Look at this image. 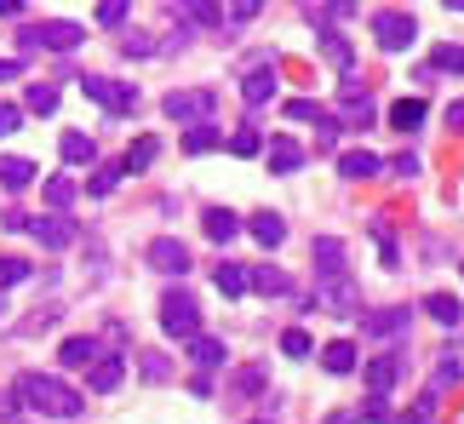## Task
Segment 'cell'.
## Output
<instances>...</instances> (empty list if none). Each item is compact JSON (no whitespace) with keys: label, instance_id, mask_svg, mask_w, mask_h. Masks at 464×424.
<instances>
[{"label":"cell","instance_id":"6da1fadb","mask_svg":"<svg viewBox=\"0 0 464 424\" xmlns=\"http://www.w3.org/2000/svg\"><path fill=\"white\" fill-rule=\"evenodd\" d=\"M12 401L17 408H34L41 419H81V390H69L58 373H17Z\"/></svg>","mask_w":464,"mask_h":424},{"label":"cell","instance_id":"7a4b0ae2","mask_svg":"<svg viewBox=\"0 0 464 424\" xmlns=\"http://www.w3.org/2000/svg\"><path fill=\"white\" fill-rule=\"evenodd\" d=\"M167 120H178V127H195V120H212V110H218V92L212 86H178V92H167Z\"/></svg>","mask_w":464,"mask_h":424},{"label":"cell","instance_id":"3957f363","mask_svg":"<svg viewBox=\"0 0 464 424\" xmlns=\"http://www.w3.org/2000/svg\"><path fill=\"white\" fill-rule=\"evenodd\" d=\"M315 310H327V315H362V287L344 275H315Z\"/></svg>","mask_w":464,"mask_h":424},{"label":"cell","instance_id":"277c9868","mask_svg":"<svg viewBox=\"0 0 464 424\" xmlns=\"http://www.w3.org/2000/svg\"><path fill=\"white\" fill-rule=\"evenodd\" d=\"M372 41H379V52H413L419 24L407 12H372Z\"/></svg>","mask_w":464,"mask_h":424},{"label":"cell","instance_id":"5b68a950","mask_svg":"<svg viewBox=\"0 0 464 424\" xmlns=\"http://www.w3.org/2000/svg\"><path fill=\"white\" fill-rule=\"evenodd\" d=\"M160 327L172 332V339H189V332H201V304H195L189 293H167L160 298Z\"/></svg>","mask_w":464,"mask_h":424},{"label":"cell","instance_id":"8992f818","mask_svg":"<svg viewBox=\"0 0 464 424\" xmlns=\"http://www.w3.org/2000/svg\"><path fill=\"white\" fill-rule=\"evenodd\" d=\"M29 236L46 246V253H63V246L81 241V224L63 218V212H46V218H29Z\"/></svg>","mask_w":464,"mask_h":424},{"label":"cell","instance_id":"52a82bcc","mask_svg":"<svg viewBox=\"0 0 464 424\" xmlns=\"http://www.w3.org/2000/svg\"><path fill=\"white\" fill-rule=\"evenodd\" d=\"M29 34H34V46H41V52H75V46L86 41V29H81V24H69V17H46V24H29Z\"/></svg>","mask_w":464,"mask_h":424},{"label":"cell","instance_id":"ba28073f","mask_svg":"<svg viewBox=\"0 0 464 424\" xmlns=\"http://www.w3.org/2000/svg\"><path fill=\"white\" fill-rule=\"evenodd\" d=\"M338 127H372V98L362 75H344V92H338Z\"/></svg>","mask_w":464,"mask_h":424},{"label":"cell","instance_id":"9c48e42d","mask_svg":"<svg viewBox=\"0 0 464 424\" xmlns=\"http://www.w3.org/2000/svg\"><path fill=\"white\" fill-rule=\"evenodd\" d=\"M144 258H150V270H160V275H189V246L178 236H155Z\"/></svg>","mask_w":464,"mask_h":424},{"label":"cell","instance_id":"30bf717a","mask_svg":"<svg viewBox=\"0 0 464 424\" xmlns=\"http://www.w3.org/2000/svg\"><path fill=\"white\" fill-rule=\"evenodd\" d=\"M407 327H413V310H407V304H390V310H367L362 315V332H367V339H401Z\"/></svg>","mask_w":464,"mask_h":424},{"label":"cell","instance_id":"8fae6325","mask_svg":"<svg viewBox=\"0 0 464 424\" xmlns=\"http://www.w3.org/2000/svg\"><path fill=\"white\" fill-rule=\"evenodd\" d=\"M121 379H127V356H103V350H98V356L86 361V390L110 396L115 384H121Z\"/></svg>","mask_w":464,"mask_h":424},{"label":"cell","instance_id":"7c38bea8","mask_svg":"<svg viewBox=\"0 0 464 424\" xmlns=\"http://www.w3.org/2000/svg\"><path fill=\"white\" fill-rule=\"evenodd\" d=\"M241 98H246V110H264V103L276 98V63L246 69V75H241Z\"/></svg>","mask_w":464,"mask_h":424},{"label":"cell","instance_id":"4fadbf2b","mask_svg":"<svg viewBox=\"0 0 464 424\" xmlns=\"http://www.w3.org/2000/svg\"><path fill=\"white\" fill-rule=\"evenodd\" d=\"M246 293L287 298V293H293V281H287V270H276V264H253V270H246Z\"/></svg>","mask_w":464,"mask_h":424},{"label":"cell","instance_id":"5bb4252c","mask_svg":"<svg viewBox=\"0 0 464 424\" xmlns=\"http://www.w3.org/2000/svg\"><path fill=\"white\" fill-rule=\"evenodd\" d=\"M401 373H407V350H390V356H372L367 361V384H372V390H390Z\"/></svg>","mask_w":464,"mask_h":424},{"label":"cell","instance_id":"9a60e30c","mask_svg":"<svg viewBox=\"0 0 464 424\" xmlns=\"http://www.w3.org/2000/svg\"><path fill=\"white\" fill-rule=\"evenodd\" d=\"M310 258H315V275H344V241L338 236H315Z\"/></svg>","mask_w":464,"mask_h":424},{"label":"cell","instance_id":"2e32d148","mask_svg":"<svg viewBox=\"0 0 464 424\" xmlns=\"http://www.w3.org/2000/svg\"><path fill=\"white\" fill-rule=\"evenodd\" d=\"M189 361L195 367H201V373H212V367H224V356H229V350H224V339H212V332H189Z\"/></svg>","mask_w":464,"mask_h":424},{"label":"cell","instance_id":"e0dca14e","mask_svg":"<svg viewBox=\"0 0 464 424\" xmlns=\"http://www.w3.org/2000/svg\"><path fill=\"white\" fill-rule=\"evenodd\" d=\"M201 229H207V241L229 246V241L241 236V218H236V212H229V207H207V212H201Z\"/></svg>","mask_w":464,"mask_h":424},{"label":"cell","instance_id":"ac0fdd59","mask_svg":"<svg viewBox=\"0 0 464 424\" xmlns=\"http://www.w3.org/2000/svg\"><path fill=\"white\" fill-rule=\"evenodd\" d=\"M58 155H63L69 167H98V144L86 132H63L58 138Z\"/></svg>","mask_w":464,"mask_h":424},{"label":"cell","instance_id":"d6986e66","mask_svg":"<svg viewBox=\"0 0 464 424\" xmlns=\"http://www.w3.org/2000/svg\"><path fill=\"white\" fill-rule=\"evenodd\" d=\"M246 229H253L258 246H281V241H287V218H281V212H253Z\"/></svg>","mask_w":464,"mask_h":424},{"label":"cell","instance_id":"ffe728a7","mask_svg":"<svg viewBox=\"0 0 464 424\" xmlns=\"http://www.w3.org/2000/svg\"><path fill=\"white\" fill-rule=\"evenodd\" d=\"M424 315L441 322V327H459L464 322V298L459 293H430V298H424Z\"/></svg>","mask_w":464,"mask_h":424},{"label":"cell","instance_id":"44dd1931","mask_svg":"<svg viewBox=\"0 0 464 424\" xmlns=\"http://www.w3.org/2000/svg\"><path fill=\"white\" fill-rule=\"evenodd\" d=\"M338 172L362 184V178H379V172H384V161H379L372 149H350V155H338Z\"/></svg>","mask_w":464,"mask_h":424},{"label":"cell","instance_id":"7402d4cb","mask_svg":"<svg viewBox=\"0 0 464 424\" xmlns=\"http://www.w3.org/2000/svg\"><path fill=\"white\" fill-rule=\"evenodd\" d=\"M34 184V161H24V155H0V189H29Z\"/></svg>","mask_w":464,"mask_h":424},{"label":"cell","instance_id":"603a6c76","mask_svg":"<svg viewBox=\"0 0 464 424\" xmlns=\"http://www.w3.org/2000/svg\"><path fill=\"white\" fill-rule=\"evenodd\" d=\"M424 115H430V110H424V98H401V103H390V127H396V132H419V127H424Z\"/></svg>","mask_w":464,"mask_h":424},{"label":"cell","instance_id":"cb8c5ba5","mask_svg":"<svg viewBox=\"0 0 464 424\" xmlns=\"http://www.w3.org/2000/svg\"><path fill=\"white\" fill-rule=\"evenodd\" d=\"M298 167H304V149H298L293 138H270V172L287 178V172H298Z\"/></svg>","mask_w":464,"mask_h":424},{"label":"cell","instance_id":"d4e9b609","mask_svg":"<svg viewBox=\"0 0 464 424\" xmlns=\"http://www.w3.org/2000/svg\"><path fill=\"white\" fill-rule=\"evenodd\" d=\"M212 287H218L224 298H241V293H246V264H229V258H224L218 270H212Z\"/></svg>","mask_w":464,"mask_h":424},{"label":"cell","instance_id":"484cf974","mask_svg":"<svg viewBox=\"0 0 464 424\" xmlns=\"http://www.w3.org/2000/svg\"><path fill=\"white\" fill-rule=\"evenodd\" d=\"M218 144H224V132L212 127V120H195V127L184 132V149L189 155H207V149H218Z\"/></svg>","mask_w":464,"mask_h":424},{"label":"cell","instance_id":"4316f807","mask_svg":"<svg viewBox=\"0 0 464 424\" xmlns=\"http://www.w3.org/2000/svg\"><path fill=\"white\" fill-rule=\"evenodd\" d=\"M321 367H327V373H355V344L350 339H333L327 350H321Z\"/></svg>","mask_w":464,"mask_h":424},{"label":"cell","instance_id":"83f0119b","mask_svg":"<svg viewBox=\"0 0 464 424\" xmlns=\"http://www.w3.org/2000/svg\"><path fill=\"white\" fill-rule=\"evenodd\" d=\"M321 58H327L333 69H350V41H344V34H338V29H321Z\"/></svg>","mask_w":464,"mask_h":424},{"label":"cell","instance_id":"f1b7e54d","mask_svg":"<svg viewBox=\"0 0 464 424\" xmlns=\"http://www.w3.org/2000/svg\"><path fill=\"white\" fill-rule=\"evenodd\" d=\"M155 155H160V138H138L127 149V161H121V172H144V167H155Z\"/></svg>","mask_w":464,"mask_h":424},{"label":"cell","instance_id":"f546056e","mask_svg":"<svg viewBox=\"0 0 464 424\" xmlns=\"http://www.w3.org/2000/svg\"><path fill=\"white\" fill-rule=\"evenodd\" d=\"M92 356H98V339H63V344H58V361H63V367H86Z\"/></svg>","mask_w":464,"mask_h":424},{"label":"cell","instance_id":"4dcf8cb0","mask_svg":"<svg viewBox=\"0 0 464 424\" xmlns=\"http://www.w3.org/2000/svg\"><path fill=\"white\" fill-rule=\"evenodd\" d=\"M464 379V361H459V350H441V361H436V384H430V390L441 396V390H448V384H459Z\"/></svg>","mask_w":464,"mask_h":424},{"label":"cell","instance_id":"1f68e13d","mask_svg":"<svg viewBox=\"0 0 464 424\" xmlns=\"http://www.w3.org/2000/svg\"><path fill=\"white\" fill-rule=\"evenodd\" d=\"M103 110H110V115H132V110H138V86H132V81H115Z\"/></svg>","mask_w":464,"mask_h":424},{"label":"cell","instance_id":"d6a6232c","mask_svg":"<svg viewBox=\"0 0 464 424\" xmlns=\"http://www.w3.org/2000/svg\"><path fill=\"white\" fill-rule=\"evenodd\" d=\"M258 149H264V138H258V127H236V132H229V155H241V161H253Z\"/></svg>","mask_w":464,"mask_h":424},{"label":"cell","instance_id":"836d02e7","mask_svg":"<svg viewBox=\"0 0 464 424\" xmlns=\"http://www.w3.org/2000/svg\"><path fill=\"white\" fill-rule=\"evenodd\" d=\"M75 189H81V184H75V178H63V172H58V178H46V207H52V212H63L69 201H75Z\"/></svg>","mask_w":464,"mask_h":424},{"label":"cell","instance_id":"e575fe53","mask_svg":"<svg viewBox=\"0 0 464 424\" xmlns=\"http://www.w3.org/2000/svg\"><path fill=\"white\" fill-rule=\"evenodd\" d=\"M24 103H29V110H34V115H52V110H58V86H46V81H34V86H29V92H24Z\"/></svg>","mask_w":464,"mask_h":424},{"label":"cell","instance_id":"d590c367","mask_svg":"<svg viewBox=\"0 0 464 424\" xmlns=\"http://www.w3.org/2000/svg\"><path fill=\"white\" fill-rule=\"evenodd\" d=\"M310 350H315V344H310V332H304V327H287V332H281V356H293V361H304V356H310Z\"/></svg>","mask_w":464,"mask_h":424},{"label":"cell","instance_id":"8d00e7d4","mask_svg":"<svg viewBox=\"0 0 464 424\" xmlns=\"http://www.w3.org/2000/svg\"><path fill=\"white\" fill-rule=\"evenodd\" d=\"M29 275H34V264H29V258H0V293L17 287V281H29Z\"/></svg>","mask_w":464,"mask_h":424},{"label":"cell","instance_id":"74e56055","mask_svg":"<svg viewBox=\"0 0 464 424\" xmlns=\"http://www.w3.org/2000/svg\"><path fill=\"white\" fill-rule=\"evenodd\" d=\"M184 12H189L201 29H218V24H224V6H212V0H184Z\"/></svg>","mask_w":464,"mask_h":424},{"label":"cell","instance_id":"f35d334b","mask_svg":"<svg viewBox=\"0 0 464 424\" xmlns=\"http://www.w3.org/2000/svg\"><path fill=\"white\" fill-rule=\"evenodd\" d=\"M362 419H367V424H390V390H372V396L362 401Z\"/></svg>","mask_w":464,"mask_h":424},{"label":"cell","instance_id":"ab89813d","mask_svg":"<svg viewBox=\"0 0 464 424\" xmlns=\"http://www.w3.org/2000/svg\"><path fill=\"white\" fill-rule=\"evenodd\" d=\"M287 120H315V127H321V120H327V110H321L315 98H293V103H287Z\"/></svg>","mask_w":464,"mask_h":424},{"label":"cell","instance_id":"60d3db41","mask_svg":"<svg viewBox=\"0 0 464 424\" xmlns=\"http://www.w3.org/2000/svg\"><path fill=\"white\" fill-rule=\"evenodd\" d=\"M430 419H436V390H424L413 413H396V424H430Z\"/></svg>","mask_w":464,"mask_h":424},{"label":"cell","instance_id":"b9f144b4","mask_svg":"<svg viewBox=\"0 0 464 424\" xmlns=\"http://www.w3.org/2000/svg\"><path fill=\"white\" fill-rule=\"evenodd\" d=\"M264 379H270L264 367H241V373H236V396H258V390H264Z\"/></svg>","mask_w":464,"mask_h":424},{"label":"cell","instance_id":"7bdbcfd3","mask_svg":"<svg viewBox=\"0 0 464 424\" xmlns=\"http://www.w3.org/2000/svg\"><path fill=\"white\" fill-rule=\"evenodd\" d=\"M98 24L121 29V24H127V0H98Z\"/></svg>","mask_w":464,"mask_h":424},{"label":"cell","instance_id":"ee69618b","mask_svg":"<svg viewBox=\"0 0 464 424\" xmlns=\"http://www.w3.org/2000/svg\"><path fill=\"white\" fill-rule=\"evenodd\" d=\"M436 69H448V75H464V46H436Z\"/></svg>","mask_w":464,"mask_h":424},{"label":"cell","instance_id":"f6af8a7d","mask_svg":"<svg viewBox=\"0 0 464 424\" xmlns=\"http://www.w3.org/2000/svg\"><path fill=\"white\" fill-rule=\"evenodd\" d=\"M115 184H121V167H98V172H92V184H86V189H92V196H110Z\"/></svg>","mask_w":464,"mask_h":424},{"label":"cell","instance_id":"bcb514c9","mask_svg":"<svg viewBox=\"0 0 464 424\" xmlns=\"http://www.w3.org/2000/svg\"><path fill=\"white\" fill-rule=\"evenodd\" d=\"M12 132H24V110H17V103H0V138H12Z\"/></svg>","mask_w":464,"mask_h":424},{"label":"cell","instance_id":"7dc6e473","mask_svg":"<svg viewBox=\"0 0 464 424\" xmlns=\"http://www.w3.org/2000/svg\"><path fill=\"white\" fill-rule=\"evenodd\" d=\"M258 12H264V0H229V17H236V24H253Z\"/></svg>","mask_w":464,"mask_h":424},{"label":"cell","instance_id":"c3c4849f","mask_svg":"<svg viewBox=\"0 0 464 424\" xmlns=\"http://www.w3.org/2000/svg\"><path fill=\"white\" fill-rule=\"evenodd\" d=\"M121 52H127V58H150L155 41H144V34H127V41H121Z\"/></svg>","mask_w":464,"mask_h":424},{"label":"cell","instance_id":"681fc988","mask_svg":"<svg viewBox=\"0 0 464 424\" xmlns=\"http://www.w3.org/2000/svg\"><path fill=\"white\" fill-rule=\"evenodd\" d=\"M144 379H167V356H155V350H144Z\"/></svg>","mask_w":464,"mask_h":424},{"label":"cell","instance_id":"f907efd6","mask_svg":"<svg viewBox=\"0 0 464 424\" xmlns=\"http://www.w3.org/2000/svg\"><path fill=\"white\" fill-rule=\"evenodd\" d=\"M0 224H6L12 236H24V229H29V212H17V207H12V212H0Z\"/></svg>","mask_w":464,"mask_h":424},{"label":"cell","instance_id":"816d5d0a","mask_svg":"<svg viewBox=\"0 0 464 424\" xmlns=\"http://www.w3.org/2000/svg\"><path fill=\"white\" fill-rule=\"evenodd\" d=\"M390 172H401V178H413V172H419V155H407V149H401L396 161H390Z\"/></svg>","mask_w":464,"mask_h":424},{"label":"cell","instance_id":"f5cc1de1","mask_svg":"<svg viewBox=\"0 0 464 424\" xmlns=\"http://www.w3.org/2000/svg\"><path fill=\"white\" fill-rule=\"evenodd\" d=\"M327 17L338 24V17H355V0H327Z\"/></svg>","mask_w":464,"mask_h":424},{"label":"cell","instance_id":"db71d44e","mask_svg":"<svg viewBox=\"0 0 464 424\" xmlns=\"http://www.w3.org/2000/svg\"><path fill=\"white\" fill-rule=\"evenodd\" d=\"M448 127H453V132H464V98H453V103H448Z\"/></svg>","mask_w":464,"mask_h":424},{"label":"cell","instance_id":"11a10c76","mask_svg":"<svg viewBox=\"0 0 464 424\" xmlns=\"http://www.w3.org/2000/svg\"><path fill=\"white\" fill-rule=\"evenodd\" d=\"M17 75H24V63H17V58H0V86L17 81Z\"/></svg>","mask_w":464,"mask_h":424},{"label":"cell","instance_id":"9f6ffc18","mask_svg":"<svg viewBox=\"0 0 464 424\" xmlns=\"http://www.w3.org/2000/svg\"><path fill=\"white\" fill-rule=\"evenodd\" d=\"M0 17H24V0H0Z\"/></svg>","mask_w":464,"mask_h":424},{"label":"cell","instance_id":"6f0895ef","mask_svg":"<svg viewBox=\"0 0 464 424\" xmlns=\"http://www.w3.org/2000/svg\"><path fill=\"white\" fill-rule=\"evenodd\" d=\"M327 424H355V413H333V419H327Z\"/></svg>","mask_w":464,"mask_h":424},{"label":"cell","instance_id":"680465c9","mask_svg":"<svg viewBox=\"0 0 464 424\" xmlns=\"http://www.w3.org/2000/svg\"><path fill=\"white\" fill-rule=\"evenodd\" d=\"M6 310H12V304H6V293H0V322H6Z\"/></svg>","mask_w":464,"mask_h":424},{"label":"cell","instance_id":"91938a15","mask_svg":"<svg viewBox=\"0 0 464 424\" xmlns=\"http://www.w3.org/2000/svg\"><path fill=\"white\" fill-rule=\"evenodd\" d=\"M6 413H12V401H6V396H0V419H6Z\"/></svg>","mask_w":464,"mask_h":424},{"label":"cell","instance_id":"94428289","mask_svg":"<svg viewBox=\"0 0 464 424\" xmlns=\"http://www.w3.org/2000/svg\"><path fill=\"white\" fill-rule=\"evenodd\" d=\"M253 424H270V419H253Z\"/></svg>","mask_w":464,"mask_h":424},{"label":"cell","instance_id":"6125c7cd","mask_svg":"<svg viewBox=\"0 0 464 424\" xmlns=\"http://www.w3.org/2000/svg\"><path fill=\"white\" fill-rule=\"evenodd\" d=\"M459 356H464V350H459Z\"/></svg>","mask_w":464,"mask_h":424}]
</instances>
